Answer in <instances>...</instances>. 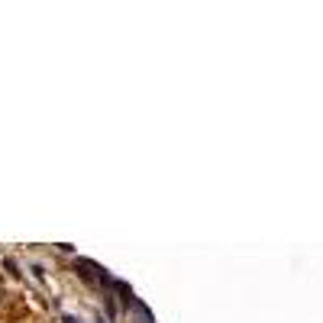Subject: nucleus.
I'll return each instance as SVG.
<instances>
[{"label": "nucleus", "instance_id": "nucleus-1", "mask_svg": "<svg viewBox=\"0 0 323 323\" xmlns=\"http://www.w3.org/2000/svg\"><path fill=\"white\" fill-rule=\"evenodd\" d=\"M74 269H78L81 278L91 281V285H113V281H110V275L100 269V265H94L91 259H78V262H74Z\"/></svg>", "mask_w": 323, "mask_h": 323}]
</instances>
